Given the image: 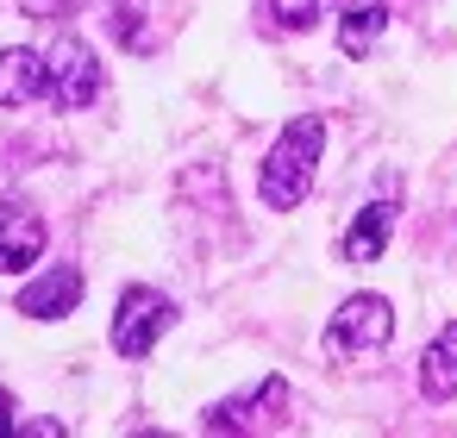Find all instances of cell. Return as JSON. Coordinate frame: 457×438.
<instances>
[{
	"label": "cell",
	"mask_w": 457,
	"mask_h": 438,
	"mask_svg": "<svg viewBox=\"0 0 457 438\" xmlns=\"http://www.w3.org/2000/svg\"><path fill=\"white\" fill-rule=\"evenodd\" d=\"M320 151H326V120L320 113H301L295 126H282V138L270 145L263 157V176H257V194L270 213H295L313 188V169H320Z\"/></svg>",
	"instance_id": "1"
},
{
	"label": "cell",
	"mask_w": 457,
	"mask_h": 438,
	"mask_svg": "<svg viewBox=\"0 0 457 438\" xmlns=\"http://www.w3.org/2000/svg\"><path fill=\"white\" fill-rule=\"evenodd\" d=\"M170 326H176V301H170L163 288L132 282V288L120 294V313H113V351H120V357H151Z\"/></svg>",
	"instance_id": "2"
},
{
	"label": "cell",
	"mask_w": 457,
	"mask_h": 438,
	"mask_svg": "<svg viewBox=\"0 0 457 438\" xmlns=\"http://www.w3.org/2000/svg\"><path fill=\"white\" fill-rule=\"evenodd\" d=\"M395 338V307L382 294H351L326 326V357H376Z\"/></svg>",
	"instance_id": "3"
},
{
	"label": "cell",
	"mask_w": 457,
	"mask_h": 438,
	"mask_svg": "<svg viewBox=\"0 0 457 438\" xmlns=\"http://www.w3.org/2000/svg\"><path fill=\"white\" fill-rule=\"evenodd\" d=\"M45 76H51V101H57L63 113H82V107L101 95V63H95V51H88L82 38H57V45L45 51Z\"/></svg>",
	"instance_id": "4"
},
{
	"label": "cell",
	"mask_w": 457,
	"mask_h": 438,
	"mask_svg": "<svg viewBox=\"0 0 457 438\" xmlns=\"http://www.w3.org/2000/svg\"><path fill=\"white\" fill-rule=\"evenodd\" d=\"M288 419V382L282 376H263L257 394H238V401H220L207 407V432H276Z\"/></svg>",
	"instance_id": "5"
},
{
	"label": "cell",
	"mask_w": 457,
	"mask_h": 438,
	"mask_svg": "<svg viewBox=\"0 0 457 438\" xmlns=\"http://www.w3.org/2000/svg\"><path fill=\"white\" fill-rule=\"evenodd\" d=\"M82 269L76 263H51L45 276H32L26 282V294H20V313L26 319H63V313H76V301H82Z\"/></svg>",
	"instance_id": "6"
},
{
	"label": "cell",
	"mask_w": 457,
	"mask_h": 438,
	"mask_svg": "<svg viewBox=\"0 0 457 438\" xmlns=\"http://www.w3.org/2000/svg\"><path fill=\"white\" fill-rule=\"evenodd\" d=\"M45 257V219L32 207H0V276H13V269H32Z\"/></svg>",
	"instance_id": "7"
},
{
	"label": "cell",
	"mask_w": 457,
	"mask_h": 438,
	"mask_svg": "<svg viewBox=\"0 0 457 438\" xmlns=\"http://www.w3.org/2000/svg\"><path fill=\"white\" fill-rule=\"evenodd\" d=\"M51 95V76H45V51H0V107H26Z\"/></svg>",
	"instance_id": "8"
},
{
	"label": "cell",
	"mask_w": 457,
	"mask_h": 438,
	"mask_svg": "<svg viewBox=\"0 0 457 438\" xmlns=\"http://www.w3.org/2000/svg\"><path fill=\"white\" fill-rule=\"evenodd\" d=\"M395 213H401L395 201H370L345 232V263H376L388 251V238H395Z\"/></svg>",
	"instance_id": "9"
},
{
	"label": "cell",
	"mask_w": 457,
	"mask_h": 438,
	"mask_svg": "<svg viewBox=\"0 0 457 438\" xmlns=\"http://www.w3.org/2000/svg\"><path fill=\"white\" fill-rule=\"evenodd\" d=\"M420 394L426 401H451L457 394V319L420 351Z\"/></svg>",
	"instance_id": "10"
},
{
	"label": "cell",
	"mask_w": 457,
	"mask_h": 438,
	"mask_svg": "<svg viewBox=\"0 0 457 438\" xmlns=\"http://www.w3.org/2000/svg\"><path fill=\"white\" fill-rule=\"evenodd\" d=\"M382 32H388V7H382V0H351L345 20H338V51L345 57H370Z\"/></svg>",
	"instance_id": "11"
},
{
	"label": "cell",
	"mask_w": 457,
	"mask_h": 438,
	"mask_svg": "<svg viewBox=\"0 0 457 438\" xmlns=\"http://www.w3.org/2000/svg\"><path fill=\"white\" fill-rule=\"evenodd\" d=\"M263 13H270V26H282V32H307V26H320L326 0H263Z\"/></svg>",
	"instance_id": "12"
},
{
	"label": "cell",
	"mask_w": 457,
	"mask_h": 438,
	"mask_svg": "<svg viewBox=\"0 0 457 438\" xmlns=\"http://www.w3.org/2000/svg\"><path fill=\"white\" fill-rule=\"evenodd\" d=\"M113 38L126 51H145V0H113Z\"/></svg>",
	"instance_id": "13"
},
{
	"label": "cell",
	"mask_w": 457,
	"mask_h": 438,
	"mask_svg": "<svg viewBox=\"0 0 457 438\" xmlns=\"http://www.w3.org/2000/svg\"><path fill=\"white\" fill-rule=\"evenodd\" d=\"M82 0H20V13L26 20H63V13H76Z\"/></svg>",
	"instance_id": "14"
},
{
	"label": "cell",
	"mask_w": 457,
	"mask_h": 438,
	"mask_svg": "<svg viewBox=\"0 0 457 438\" xmlns=\"http://www.w3.org/2000/svg\"><path fill=\"white\" fill-rule=\"evenodd\" d=\"M20 438H63V419H26V426H13Z\"/></svg>",
	"instance_id": "15"
},
{
	"label": "cell",
	"mask_w": 457,
	"mask_h": 438,
	"mask_svg": "<svg viewBox=\"0 0 457 438\" xmlns=\"http://www.w3.org/2000/svg\"><path fill=\"white\" fill-rule=\"evenodd\" d=\"M7 432H13V394L0 388V438H7Z\"/></svg>",
	"instance_id": "16"
}]
</instances>
